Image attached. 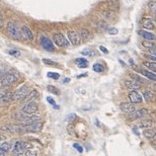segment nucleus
<instances>
[{
    "instance_id": "f257e3e1",
    "label": "nucleus",
    "mask_w": 156,
    "mask_h": 156,
    "mask_svg": "<svg viewBox=\"0 0 156 156\" xmlns=\"http://www.w3.org/2000/svg\"><path fill=\"white\" fill-rule=\"evenodd\" d=\"M19 80V73L15 70H9L5 73L1 80V84L3 86H11Z\"/></svg>"
},
{
    "instance_id": "f03ea898",
    "label": "nucleus",
    "mask_w": 156,
    "mask_h": 156,
    "mask_svg": "<svg viewBox=\"0 0 156 156\" xmlns=\"http://www.w3.org/2000/svg\"><path fill=\"white\" fill-rule=\"evenodd\" d=\"M7 33L12 39L15 40H21L22 33H21V27H18L15 22H8L7 23Z\"/></svg>"
},
{
    "instance_id": "7ed1b4c3",
    "label": "nucleus",
    "mask_w": 156,
    "mask_h": 156,
    "mask_svg": "<svg viewBox=\"0 0 156 156\" xmlns=\"http://www.w3.org/2000/svg\"><path fill=\"white\" fill-rule=\"evenodd\" d=\"M30 92V86L27 84L22 85L14 91V93H13V100H14V101L23 100Z\"/></svg>"
},
{
    "instance_id": "20e7f679",
    "label": "nucleus",
    "mask_w": 156,
    "mask_h": 156,
    "mask_svg": "<svg viewBox=\"0 0 156 156\" xmlns=\"http://www.w3.org/2000/svg\"><path fill=\"white\" fill-rule=\"evenodd\" d=\"M30 147H32V145L24 141H16L14 145H13V153L17 155L23 154L27 150L30 149Z\"/></svg>"
},
{
    "instance_id": "39448f33",
    "label": "nucleus",
    "mask_w": 156,
    "mask_h": 156,
    "mask_svg": "<svg viewBox=\"0 0 156 156\" xmlns=\"http://www.w3.org/2000/svg\"><path fill=\"white\" fill-rule=\"evenodd\" d=\"M0 129L4 132L9 133H26V127L22 126H16V125H10V124H4L0 127Z\"/></svg>"
},
{
    "instance_id": "423d86ee",
    "label": "nucleus",
    "mask_w": 156,
    "mask_h": 156,
    "mask_svg": "<svg viewBox=\"0 0 156 156\" xmlns=\"http://www.w3.org/2000/svg\"><path fill=\"white\" fill-rule=\"evenodd\" d=\"M38 108H39L38 102L33 100V101H29L26 105H22L21 111L23 114H27V115H32V114H35L38 111Z\"/></svg>"
},
{
    "instance_id": "0eeeda50",
    "label": "nucleus",
    "mask_w": 156,
    "mask_h": 156,
    "mask_svg": "<svg viewBox=\"0 0 156 156\" xmlns=\"http://www.w3.org/2000/svg\"><path fill=\"white\" fill-rule=\"evenodd\" d=\"M13 100V93L7 90H0V105H6Z\"/></svg>"
},
{
    "instance_id": "6e6552de",
    "label": "nucleus",
    "mask_w": 156,
    "mask_h": 156,
    "mask_svg": "<svg viewBox=\"0 0 156 156\" xmlns=\"http://www.w3.org/2000/svg\"><path fill=\"white\" fill-rule=\"evenodd\" d=\"M148 114V111L146 110V108H140V110H135L132 113L129 114V117H128V119L130 120V121H135V120H138V119H141L145 117Z\"/></svg>"
},
{
    "instance_id": "1a4fd4ad",
    "label": "nucleus",
    "mask_w": 156,
    "mask_h": 156,
    "mask_svg": "<svg viewBox=\"0 0 156 156\" xmlns=\"http://www.w3.org/2000/svg\"><path fill=\"white\" fill-rule=\"evenodd\" d=\"M26 127V132H30V133H39L41 132L42 129H43V123L41 121L35 122L33 124L27 125Z\"/></svg>"
},
{
    "instance_id": "9d476101",
    "label": "nucleus",
    "mask_w": 156,
    "mask_h": 156,
    "mask_svg": "<svg viewBox=\"0 0 156 156\" xmlns=\"http://www.w3.org/2000/svg\"><path fill=\"white\" fill-rule=\"evenodd\" d=\"M40 43L42 45V47L46 50V51H49V52H53L55 51V48H54V44L52 43V41L50 40L49 38L45 37V36H42L40 38Z\"/></svg>"
},
{
    "instance_id": "9b49d317",
    "label": "nucleus",
    "mask_w": 156,
    "mask_h": 156,
    "mask_svg": "<svg viewBox=\"0 0 156 156\" xmlns=\"http://www.w3.org/2000/svg\"><path fill=\"white\" fill-rule=\"evenodd\" d=\"M53 40H54V43L59 47H68L69 44H70L67 41V39L63 35H61V33H56V35H54Z\"/></svg>"
},
{
    "instance_id": "f8f14e48",
    "label": "nucleus",
    "mask_w": 156,
    "mask_h": 156,
    "mask_svg": "<svg viewBox=\"0 0 156 156\" xmlns=\"http://www.w3.org/2000/svg\"><path fill=\"white\" fill-rule=\"evenodd\" d=\"M68 39H69V42L74 45V46H78L80 43H81V38H80V35L79 33H76V32H68Z\"/></svg>"
},
{
    "instance_id": "ddd939ff",
    "label": "nucleus",
    "mask_w": 156,
    "mask_h": 156,
    "mask_svg": "<svg viewBox=\"0 0 156 156\" xmlns=\"http://www.w3.org/2000/svg\"><path fill=\"white\" fill-rule=\"evenodd\" d=\"M128 98L131 102H133V104H141L142 101H143V97H142L141 94H139L136 90H133L131 91V92L128 94Z\"/></svg>"
},
{
    "instance_id": "4468645a",
    "label": "nucleus",
    "mask_w": 156,
    "mask_h": 156,
    "mask_svg": "<svg viewBox=\"0 0 156 156\" xmlns=\"http://www.w3.org/2000/svg\"><path fill=\"white\" fill-rule=\"evenodd\" d=\"M120 108H121V111L123 113L125 114H130L132 113L136 110V107H135V104H133V102H121L120 104Z\"/></svg>"
},
{
    "instance_id": "2eb2a0df",
    "label": "nucleus",
    "mask_w": 156,
    "mask_h": 156,
    "mask_svg": "<svg viewBox=\"0 0 156 156\" xmlns=\"http://www.w3.org/2000/svg\"><path fill=\"white\" fill-rule=\"evenodd\" d=\"M40 120H41L40 115H32V116H26L21 122H22V125H23V126H27V125H30L35 122L40 121Z\"/></svg>"
},
{
    "instance_id": "dca6fc26",
    "label": "nucleus",
    "mask_w": 156,
    "mask_h": 156,
    "mask_svg": "<svg viewBox=\"0 0 156 156\" xmlns=\"http://www.w3.org/2000/svg\"><path fill=\"white\" fill-rule=\"evenodd\" d=\"M138 35L140 36V37L143 38V39H145V40L154 41L155 39H156L154 33H149V32H147V30H138Z\"/></svg>"
},
{
    "instance_id": "f3484780",
    "label": "nucleus",
    "mask_w": 156,
    "mask_h": 156,
    "mask_svg": "<svg viewBox=\"0 0 156 156\" xmlns=\"http://www.w3.org/2000/svg\"><path fill=\"white\" fill-rule=\"evenodd\" d=\"M21 33H22V38L27 39V40L29 41H33V35L32 33V30H30L29 27H21Z\"/></svg>"
},
{
    "instance_id": "a211bd4d",
    "label": "nucleus",
    "mask_w": 156,
    "mask_h": 156,
    "mask_svg": "<svg viewBox=\"0 0 156 156\" xmlns=\"http://www.w3.org/2000/svg\"><path fill=\"white\" fill-rule=\"evenodd\" d=\"M142 24H143V27L147 30H153L155 27L154 21H153L151 18H143L142 19Z\"/></svg>"
},
{
    "instance_id": "6ab92c4d",
    "label": "nucleus",
    "mask_w": 156,
    "mask_h": 156,
    "mask_svg": "<svg viewBox=\"0 0 156 156\" xmlns=\"http://www.w3.org/2000/svg\"><path fill=\"white\" fill-rule=\"evenodd\" d=\"M38 98H39V91L36 90V89H33V90H32L29 94H27V96L23 100L27 102H29V101H33V100L38 99Z\"/></svg>"
},
{
    "instance_id": "aec40b11",
    "label": "nucleus",
    "mask_w": 156,
    "mask_h": 156,
    "mask_svg": "<svg viewBox=\"0 0 156 156\" xmlns=\"http://www.w3.org/2000/svg\"><path fill=\"white\" fill-rule=\"evenodd\" d=\"M125 86L131 90H137L141 87V85L136 81H125Z\"/></svg>"
},
{
    "instance_id": "412c9836",
    "label": "nucleus",
    "mask_w": 156,
    "mask_h": 156,
    "mask_svg": "<svg viewBox=\"0 0 156 156\" xmlns=\"http://www.w3.org/2000/svg\"><path fill=\"white\" fill-rule=\"evenodd\" d=\"M143 135L145 138L149 139V140H152V139H154L156 137V129H150L149 128V130L144 131Z\"/></svg>"
},
{
    "instance_id": "4be33fe9",
    "label": "nucleus",
    "mask_w": 156,
    "mask_h": 156,
    "mask_svg": "<svg viewBox=\"0 0 156 156\" xmlns=\"http://www.w3.org/2000/svg\"><path fill=\"white\" fill-rule=\"evenodd\" d=\"M140 73L142 75H144L145 77H147L148 79L152 80V81H156V74L152 73L151 71H147V70H140Z\"/></svg>"
},
{
    "instance_id": "5701e85b",
    "label": "nucleus",
    "mask_w": 156,
    "mask_h": 156,
    "mask_svg": "<svg viewBox=\"0 0 156 156\" xmlns=\"http://www.w3.org/2000/svg\"><path fill=\"white\" fill-rule=\"evenodd\" d=\"M75 63L77 64L78 67L80 68H86L88 66V61L85 59V58H78V59L75 60Z\"/></svg>"
},
{
    "instance_id": "b1692460",
    "label": "nucleus",
    "mask_w": 156,
    "mask_h": 156,
    "mask_svg": "<svg viewBox=\"0 0 156 156\" xmlns=\"http://www.w3.org/2000/svg\"><path fill=\"white\" fill-rule=\"evenodd\" d=\"M154 124V122L151 121V120H145V121L141 122L140 124L138 125L139 128H143V129H147V128H151Z\"/></svg>"
},
{
    "instance_id": "393cba45",
    "label": "nucleus",
    "mask_w": 156,
    "mask_h": 156,
    "mask_svg": "<svg viewBox=\"0 0 156 156\" xmlns=\"http://www.w3.org/2000/svg\"><path fill=\"white\" fill-rule=\"evenodd\" d=\"M143 65L145 67H147L148 69H150L151 71L156 72V62H153V61H145V62H143Z\"/></svg>"
},
{
    "instance_id": "a878e982",
    "label": "nucleus",
    "mask_w": 156,
    "mask_h": 156,
    "mask_svg": "<svg viewBox=\"0 0 156 156\" xmlns=\"http://www.w3.org/2000/svg\"><path fill=\"white\" fill-rule=\"evenodd\" d=\"M79 35H80V38H81L82 41H86V40H89L91 38L90 36V33L86 30H81L79 32Z\"/></svg>"
},
{
    "instance_id": "bb28decb",
    "label": "nucleus",
    "mask_w": 156,
    "mask_h": 156,
    "mask_svg": "<svg viewBox=\"0 0 156 156\" xmlns=\"http://www.w3.org/2000/svg\"><path fill=\"white\" fill-rule=\"evenodd\" d=\"M10 149H11V144L9 142H3L2 144H0V151L8 152Z\"/></svg>"
},
{
    "instance_id": "cd10ccee",
    "label": "nucleus",
    "mask_w": 156,
    "mask_h": 156,
    "mask_svg": "<svg viewBox=\"0 0 156 156\" xmlns=\"http://www.w3.org/2000/svg\"><path fill=\"white\" fill-rule=\"evenodd\" d=\"M97 27H98V30L100 33H104V32H105V30H108V23L105 21H99L98 22V24H97Z\"/></svg>"
},
{
    "instance_id": "c85d7f7f",
    "label": "nucleus",
    "mask_w": 156,
    "mask_h": 156,
    "mask_svg": "<svg viewBox=\"0 0 156 156\" xmlns=\"http://www.w3.org/2000/svg\"><path fill=\"white\" fill-rule=\"evenodd\" d=\"M143 97L145 100H147V101H150V100H153L155 98L154 94H153L151 91H144L143 92Z\"/></svg>"
},
{
    "instance_id": "c756f323",
    "label": "nucleus",
    "mask_w": 156,
    "mask_h": 156,
    "mask_svg": "<svg viewBox=\"0 0 156 156\" xmlns=\"http://www.w3.org/2000/svg\"><path fill=\"white\" fill-rule=\"evenodd\" d=\"M131 77H132L133 79H134V81H136V82H138V83H142V84H145V83H147V81L144 79V78L140 77L137 74H131Z\"/></svg>"
},
{
    "instance_id": "7c9ffc66",
    "label": "nucleus",
    "mask_w": 156,
    "mask_h": 156,
    "mask_svg": "<svg viewBox=\"0 0 156 156\" xmlns=\"http://www.w3.org/2000/svg\"><path fill=\"white\" fill-rule=\"evenodd\" d=\"M142 45H143L144 48L149 49V50H152V49H154V48H155V44L153 43V42H151V41L149 42V40H147V41L143 42V43H142Z\"/></svg>"
},
{
    "instance_id": "2f4dec72",
    "label": "nucleus",
    "mask_w": 156,
    "mask_h": 156,
    "mask_svg": "<svg viewBox=\"0 0 156 156\" xmlns=\"http://www.w3.org/2000/svg\"><path fill=\"white\" fill-rule=\"evenodd\" d=\"M93 71L94 72H97V73H100V72L104 71V66H102V64L100 63H95L92 67Z\"/></svg>"
},
{
    "instance_id": "473e14b6",
    "label": "nucleus",
    "mask_w": 156,
    "mask_h": 156,
    "mask_svg": "<svg viewBox=\"0 0 156 156\" xmlns=\"http://www.w3.org/2000/svg\"><path fill=\"white\" fill-rule=\"evenodd\" d=\"M148 8L152 11L153 13H156V1L148 2Z\"/></svg>"
},
{
    "instance_id": "72a5a7b5",
    "label": "nucleus",
    "mask_w": 156,
    "mask_h": 156,
    "mask_svg": "<svg viewBox=\"0 0 156 156\" xmlns=\"http://www.w3.org/2000/svg\"><path fill=\"white\" fill-rule=\"evenodd\" d=\"M47 89H48V91H50V92H51V93H54V94H59V89H58L57 87H55V86L49 85L48 87H47Z\"/></svg>"
},
{
    "instance_id": "f704fd0d",
    "label": "nucleus",
    "mask_w": 156,
    "mask_h": 156,
    "mask_svg": "<svg viewBox=\"0 0 156 156\" xmlns=\"http://www.w3.org/2000/svg\"><path fill=\"white\" fill-rule=\"evenodd\" d=\"M108 33H110L111 36H115V35H118L119 30H118V29H116V27H108Z\"/></svg>"
},
{
    "instance_id": "c9c22d12",
    "label": "nucleus",
    "mask_w": 156,
    "mask_h": 156,
    "mask_svg": "<svg viewBox=\"0 0 156 156\" xmlns=\"http://www.w3.org/2000/svg\"><path fill=\"white\" fill-rule=\"evenodd\" d=\"M47 101H48L49 104H51V105H53V107H54V108H56V110H58V108H59V105H56V101L52 98L51 96H48V97H47Z\"/></svg>"
},
{
    "instance_id": "e433bc0d",
    "label": "nucleus",
    "mask_w": 156,
    "mask_h": 156,
    "mask_svg": "<svg viewBox=\"0 0 156 156\" xmlns=\"http://www.w3.org/2000/svg\"><path fill=\"white\" fill-rule=\"evenodd\" d=\"M81 54L84 56H88V57H93V56L95 55V53L93 51H90V50H84V51L81 52Z\"/></svg>"
},
{
    "instance_id": "4c0bfd02",
    "label": "nucleus",
    "mask_w": 156,
    "mask_h": 156,
    "mask_svg": "<svg viewBox=\"0 0 156 156\" xmlns=\"http://www.w3.org/2000/svg\"><path fill=\"white\" fill-rule=\"evenodd\" d=\"M43 62L46 64V65H51V66H57L58 63L55 62V61H52L50 59H43Z\"/></svg>"
},
{
    "instance_id": "58836bf2",
    "label": "nucleus",
    "mask_w": 156,
    "mask_h": 156,
    "mask_svg": "<svg viewBox=\"0 0 156 156\" xmlns=\"http://www.w3.org/2000/svg\"><path fill=\"white\" fill-rule=\"evenodd\" d=\"M48 77L56 80V79H58V78L60 77V75L58 73H56V72H48Z\"/></svg>"
},
{
    "instance_id": "ea45409f",
    "label": "nucleus",
    "mask_w": 156,
    "mask_h": 156,
    "mask_svg": "<svg viewBox=\"0 0 156 156\" xmlns=\"http://www.w3.org/2000/svg\"><path fill=\"white\" fill-rule=\"evenodd\" d=\"M144 57L146 58V59H149V61H153V62H156V55L144 54Z\"/></svg>"
},
{
    "instance_id": "a19ab883",
    "label": "nucleus",
    "mask_w": 156,
    "mask_h": 156,
    "mask_svg": "<svg viewBox=\"0 0 156 156\" xmlns=\"http://www.w3.org/2000/svg\"><path fill=\"white\" fill-rule=\"evenodd\" d=\"M23 154H26L27 156H33V155H38V151H33V150H27L23 153Z\"/></svg>"
},
{
    "instance_id": "79ce46f5",
    "label": "nucleus",
    "mask_w": 156,
    "mask_h": 156,
    "mask_svg": "<svg viewBox=\"0 0 156 156\" xmlns=\"http://www.w3.org/2000/svg\"><path fill=\"white\" fill-rule=\"evenodd\" d=\"M73 147L75 149L77 150L78 152L79 153H82L83 152V149H82V147H81V145H79V144H77V143H75V144H73Z\"/></svg>"
},
{
    "instance_id": "37998d69",
    "label": "nucleus",
    "mask_w": 156,
    "mask_h": 156,
    "mask_svg": "<svg viewBox=\"0 0 156 156\" xmlns=\"http://www.w3.org/2000/svg\"><path fill=\"white\" fill-rule=\"evenodd\" d=\"M10 55H12V56H16V57H18L19 55H20V53H19V51H16V50H10L9 52Z\"/></svg>"
},
{
    "instance_id": "c03bdc74",
    "label": "nucleus",
    "mask_w": 156,
    "mask_h": 156,
    "mask_svg": "<svg viewBox=\"0 0 156 156\" xmlns=\"http://www.w3.org/2000/svg\"><path fill=\"white\" fill-rule=\"evenodd\" d=\"M99 50H100V51H101L102 53H104V54H108V49L105 48V47H102V46H100V47H99Z\"/></svg>"
},
{
    "instance_id": "a18cd8bd",
    "label": "nucleus",
    "mask_w": 156,
    "mask_h": 156,
    "mask_svg": "<svg viewBox=\"0 0 156 156\" xmlns=\"http://www.w3.org/2000/svg\"><path fill=\"white\" fill-rule=\"evenodd\" d=\"M5 75V72L3 70H0V82H1L2 78H3V76Z\"/></svg>"
},
{
    "instance_id": "49530a36",
    "label": "nucleus",
    "mask_w": 156,
    "mask_h": 156,
    "mask_svg": "<svg viewBox=\"0 0 156 156\" xmlns=\"http://www.w3.org/2000/svg\"><path fill=\"white\" fill-rule=\"evenodd\" d=\"M74 118H75V115H74V114H71V115H69V117L67 118V120H69V121H72V120H73Z\"/></svg>"
},
{
    "instance_id": "de8ad7c7",
    "label": "nucleus",
    "mask_w": 156,
    "mask_h": 156,
    "mask_svg": "<svg viewBox=\"0 0 156 156\" xmlns=\"http://www.w3.org/2000/svg\"><path fill=\"white\" fill-rule=\"evenodd\" d=\"M150 52L152 53V54H154V55H156V50H155V48L154 49H152V50H150Z\"/></svg>"
},
{
    "instance_id": "09e8293b",
    "label": "nucleus",
    "mask_w": 156,
    "mask_h": 156,
    "mask_svg": "<svg viewBox=\"0 0 156 156\" xmlns=\"http://www.w3.org/2000/svg\"><path fill=\"white\" fill-rule=\"evenodd\" d=\"M2 140H5V137L2 135H0V141H2Z\"/></svg>"
},
{
    "instance_id": "8fccbe9b",
    "label": "nucleus",
    "mask_w": 156,
    "mask_h": 156,
    "mask_svg": "<svg viewBox=\"0 0 156 156\" xmlns=\"http://www.w3.org/2000/svg\"><path fill=\"white\" fill-rule=\"evenodd\" d=\"M86 75H87V74H86V73H83V74H81V75H80V76H78V78H80V77H85Z\"/></svg>"
},
{
    "instance_id": "3c124183",
    "label": "nucleus",
    "mask_w": 156,
    "mask_h": 156,
    "mask_svg": "<svg viewBox=\"0 0 156 156\" xmlns=\"http://www.w3.org/2000/svg\"><path fill=\"white\" fill-rule=\"evenodd\" d=\"M68 81H70L69 78H65V79H64V82H68Z\"/></svg>"
},
{
    "instance_id": "603ef678",
    "label": "nucleus",
    "mask_w": 156,
    "mask_h": 156,
    "mask_svg": "<svg viewBox=\"0 0 156 156\" xmlns=\"http://www.w3.org/2000/svg\"><path fill=\"white\" fill-rule=\"evenodd\" d=\"M2 18H3V16H2L1 12H0V20H2Z\"/></svg>"
}]
</instances>
